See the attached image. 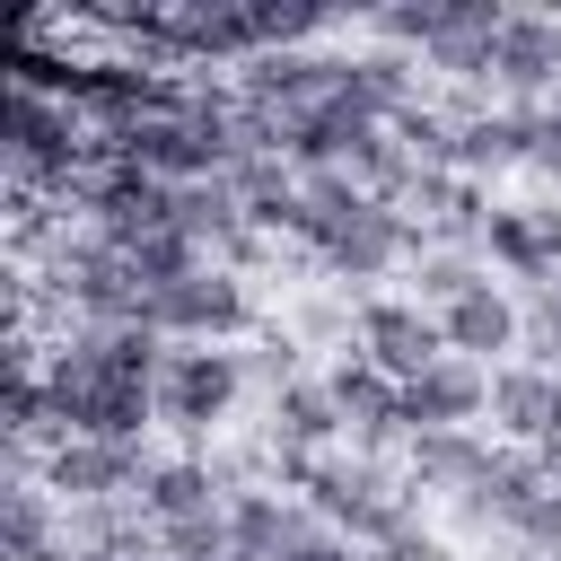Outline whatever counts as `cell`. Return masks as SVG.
Returning a JSON list of instances; mask_svg holds the SVG:
<instances>
[{"label": "cell", "mask_w": 561, "mask_h": 561, "mask_svg": "<svg viewBox=\"0 0 561 561\" xmlns=\"http://www.w3.org/2000/svg\"><path fill=\"white\" fill-rule=\"evenodd\" d=\"M280 491L307 500V508H316L333 535H351V543H386V526H394L403 508H430V500L403 482V465L359 456V447H324V456L280 465Z\"/></svg>", "instance_id": "1"}, {"label": "cell", "mask_w": 561, "mask_h": 561, "mask_svg": "<svg viewBox=\"0 0 561 561\" xmlns=\"http://www.w3.org/2000/svg\"><path fill=\"white\" fill-rule=\"evenodd\" d=\"M245 351H219V342H175L167 368H158V430H175L184 447H210L237 403H245Z\"/></svg>", "instance_id": "2"}, {"label": "cell", "mask_w": 561, "mask_h": 561, "mask_svg": "<svg viewBox=\"0 0 561 561\" xmlns=\"http://www.w3.org/2000/svg\"><path fill=\"white\" fill-rule=\"evenodd\" d=\"M149 324L167 333V342H219V351H237V342H254L272 316H263V298H254V280H237V272H193V280H175V289H158L149 298Z\"/></svg>", "instance_id": "3"}, {"label": "cell", "mask_w": 561, "mask_h": 561, "mask_svg": "<svg viewBox=\"0 0 561 561\" xmlns=\"http://www.w3.org/2000/svg\"><path fill=\"white\" fill-rule=\"evenodd\" d=\"M149 473H158V447H149V438H61V447H44V491H53L61 508L140 500Z\"/></svg>", "instance_id": "4"}, {"label": "cell", "mask_w": 561, "mask_h": 561, "mask_svg": "<svg viewBox=\"0 0 561 561\" xmlns=\"http://www.w3.org/2000/svg\"><path fill=\"white\" fill-rule=\"evenodd\" d=\"M482 263L535 298L543 280H561V193H535V202H500L491 228H482Z\"/></svg>", "instance_id": "5"}, {"label": "cell", "mask_w": 561, "mask_h": 561, "mask_svg": "<svg viewBox=\"0 0 561 561\" xmlns=\"http://www.w3.org/2000/svg\"><path fill=\"white\" fill-rule=\"evenodd\" d=\"M351 351L377 359L394 386H412L421 368L447 359V333H438V316H430L412 289H377V298H359V342H351Z\"/></svg>", "instance_id": "6"}, {"label": "cell", "mask_w": 561, "mask_h": 561, "mask_svg": "<svg viewBox=\"0 0 561 561\" xmlns=\"http://www.w3.org/2000/svg\"><path fill=\"white\" fill-rule=\"evenodd\" d=\"M324 386H333V403H342V421H351V447L403 465V447H412V430H403V386H394L377 359H359V351H333V359H324Z\"/></svg>", "instance_id": "7"}, {"label": "cell", "mask_w": 561, "mask_h": 561, "mask_svg": "<svg viewBox=\"0 0 561 561\" xmlns=\"http://www.w3.org/2000/svg\"><path fill=\"white\" fill-rule=\"evenodd\" d=\"M491 96L500 105H552L561 96V9H508L491 44Z\"/></svg>", "instance_id": "8"}, {"label": "cell", "mask_w": 561, "mask_h": 561, "mask_svg": "<svg viewBox=\"0 0 561 561\" xmlns=\"http://www.w3.org/2000/svg\"><path fill=\"white\" fill-rule=\"evenodd\" d=\"M394 210H403L430 245H473V254H482V228H491L500 202H491V184H473V175H456V167H421Z\"/></svg>", "instance_id": "9"}, {"label": "cell", "mask_w": 561, "mask_h": 561, "mask_svg": "<svg viewBox=\"0 0 561 561\" xmlns=\"http://www.w3.org/2000/svg\"><path fill=\"white\" fill-rule=\"evenodd\" d=\"M438 333H447L456 359L508 368V359L526 351V298H517L508 280H482V289H465L456 307H438Z\"/></svg>", "instance_id": "10"}, {"label": "cell", "mask_w": 561, "mask_h": 561, "mask_svg": "<svg viewBox=\"0 0 561 561\" xmlns=\"http://www.w3.org/2000/svg\"><path fill=\"white\" fill-rule=\"evenodd\" d=\"M491 421V368L482 359H438V368H421L412 386H403V430L421 438V430H482Z\"/></svg>", "instance_id": "11"}, {"label": "cell", "mask_w": 561, "mask_h": 561, "mask_svg": "<svg viewBox=\"0 0 561 561\" xmlns=\"http://www.w3.org/2000/svg\"><path fill=\"white\" fill-rule=\"evenodd\" d=\"M254 430L280 447V465H298V456H324V447H351V421H342V403H333L324 368H307L298 386H280V394L263 403V421H254Z\"/></svg>", "instance_id": "12"}, {"label": "cell", "mask_w": 561, "mask_h": 561, "mask_svg": "<svg viewBox=\"0 0 561 561\" xmlns=\"http://www.w3.org/2000/svg\"><path fill=\"white\" fill-rule=\"evenodd\" d=\"M491 456H500L491 430H421V438L403 447V482H412L430 508H447L456 491H473V482L491 473Z\"/></svg>", "instance_id": "13"}, {"label": "cell", "mask_w": 561, "mask_h": 561, "mask_svg": "<svg viewBox=\"0 0 561 561\" xmlns=\"http://www.w3.org/2000/svg\"><path fill=\"white\" fill-rule=\"evenodd\" d=\"M552 430H561V368H535V359L491 368V438L500 447H543Z\"/></svg>", "instance_id": "14"}, {"label": "cell", "mask_w": 561, "mask_h": 561, "mask_svg": "<svg viewBox=\"0 0 561 561\" xmlns=\"http://www.w3.org/2000/svg\"><path fill=\"white\" fill-rule=\"evenodd\" d=\"M324 517L289 491H237L228 500V561H289Z\"/></svg>", "instance_id": "15"}, {"label": "cell", "mask_w": 561, "mask_h": 561, "mask_svg": "<svg viewBox=\"0 0 561 561\" xmlns=\"http://www.w3.org/2000/svg\"><path fill=\"white\" fill-rule=\"evenodd\" d=\"M535 123H543V105H491V114H473L456 131V175H473V184L517 175L535 158Z\"/></svg>", "instance_id": "16"}, {"label": "cell", "mask_w": 561, "mask_h": 561, "mask_svg": "<svg viewBox=\"0 0 561 561\" xmlns=\"http://www.w3.org/2000/svg\"><path fill=\"white\" fill-rule=\"evenodd\" d=\"M70 508L44 491V473H0V552L9 561H53Z\"/></svg>", "instance_id": "17"}, {"label": "cell", "mask_w": 561, "mask_h": 561, "mask_svg": "<svg viewBox=\"0 0 561 561\" xmlns=\"http://www.w3.org/2000/svg\"><path fill=\"white\" fill-rule=\"evenodd\" d=\"M140 508H149L158 526H184V517H219L228 491H219V473H210L202 447H175V456H158V473L140 482Z\"/></svg>", "instance_id": "18"}, {"label": "cell", "mask_w": 561, "mask_h": 561, "mask_svg": "<svg viewBox=\"0 0 561 561\" xmlns=\"http://www.w3.org/2000/svg\"><path fill=\"white\" fill-rule=\"evenodd\" d=\"M280 324H289L307 351H333V342L351 351V342H359V298H351V289H333V280H307V298H298Z\"/></svg>", "instance_id": "19"}, {"label": "cell", "mask_w": 561, "mask_h": 561, "mask_svg": "<svg viewBox=\"0 0 561 561\" xmlns=\"http://www.w3.org/2000/svg\"><path fill=\"white\" fill-rule=\"evenodd\" d=\"M403 280H412V298H421V307L438 316V307H456L465 289H482V280H491V263H482L473 245H430V254H421V263H412Z\"/></svg>", "instance_id": "20"}, {"label": "cell", "mask_w": 561, "mask_h": 561, "mask_svg": "<svg viewBox=\"0 0 561 561\" xmlns=\"http://www.w3.org/2000/svg\"><path fill=\"white\" fill-rule=\"evenodd\" d=\"M298 377H307V342L272 316V324L245 342V386H254V403H272V394H280V386H298Z\"/></svg>", "instance_id": "21"}, {"label": "cell", "mask_w": 561, "mask_h": 561, "mask_svg": "<svg viewBox=\"0 0 561 561\" xmlns=\"http://www.w3.org/2000/svg\"><path fill=\"white\" fill-rule=\"evenodd\" d=\"M491 44H500V26H456L447 44L421 53V70H430L438 88H491Z\"/></svg>", "instance_id": "22"}, {"label": "cell", "mask_w": 561, "mask_h": 561, "mask_svg": "<svg viewBox=\"0 0 561 561\" xmlns=\"http://www.w3.org/2000/svg\"><path fill=\"white\" fill-rule=\"evenodd\" d=\"M386 131H394V140L412 149V167H456V123H447V114H438L430 96H421V105H403V114H394Z\"/></svg>", "instance_id": "23"}, {"label": "cell", "mask_w": 561, "mask_h": 561, "mask_svg": "<svg viewBox=\"0 0 561 561\" xmlns=\"http://www.w3.org/2000/svg\"><path fill=\"white\" fill-rule=\"evenodd\" d=\"M517 359L561 368V280H543V289L526 298V351H517Z\"/></svg>", "instance_id": "24"}, {"label": "cell", "mask_w": 561, "mask_h": 561, "mask_svg": "<svg viewBox=\"0 0 561 561\" xmlns=\"http://www.w3.org/2000/svg\"><path fill=\"white\" fill-rule=\"evenodd\" d=\"M158 552H175V561H228V508H219V517L158 526Z\"/></svg>", "instance_id": "25"}, {"label": "cell", "mask_w": 561, "mask_h": 561, "mask_svg": "<svg viewBox=\"0 0 561 561\" xmlns=\"http://www.w3.org/2000/svg\"><path fill=\"white\" fill-rule=\"evenodd\" d=\"M526 175L561 184V114H552V105H543V123H535V158H526Z\"/></svg>", "instance_id": "26"}, {"label": "cell", "mask_w": 561, "mask_h": 561, "mask_svg": "<svg viewBox=\"0 0 561 561\" xmlns=\"http://www.w3.org/2000/svg\"><path fill=\"white\" fill-rule=\"evenodd\" d=\"M473 561H561V552H535V543H500V552H473Z\"/></svg>", "instance_id": "27"}, {"label": "cell", "mask_w": 561, "mask_h": 561, "mask_svg": "<svg viewBox=\"0 0 561 561\" xmlns=\"http://www.w3.org/2000/svg\"><path fill=\"white\" fill-rule=\"evenodd\" d=\"M535 465H543V482H552V491H561V430H552V438H543V447H535Z\"/></svg>", "instance_id": "28"}, {"label": "cell", "mask_w": 561, "mask_h": 561, "mask_svg": "<svg viewBox=\"0 0 561 561\" xmlns=\"http://www.w3.org/2000/svg\"><path fill=\"white\" fill-rule=\"evenodd\" d=\"M552 114H561V96H552Z\"/></svg>", "instance_id": "29"}]
</instances>
